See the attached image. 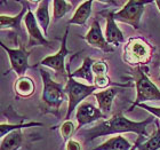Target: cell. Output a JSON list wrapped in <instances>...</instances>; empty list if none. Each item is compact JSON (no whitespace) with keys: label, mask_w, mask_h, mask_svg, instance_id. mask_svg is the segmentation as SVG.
Returning <instances> with one entry per match:
<instances>
[{"label":"cell","mask_w":160,"mask_h":150,"mask_svg":"<svg viewBox=\"0 0 160 150\" xmlns=\"http://www.w3.org/2000/svg\"><path fill=\"white\" fill-rule=\"evenodd\" d=\"M134 146V144H133ZM128 140H126L123 137H113L109 139L108 141L98 146V147L94 148L93 150H130L133 148Z\"/></svg>","instance_id":"9a60e30c"},{"label":"cell","mask_w":160,"mask_h":150,"mask_svg":"<svg viewBox=\"0 0 160 150\" xmlns=\"http://www.w3.org/2000/svg\"><path fill=\"white\" fill-rule=\"evenodd\" d=\"M85 40L89 44L90 46L100 48L103 52H113V48L111 47V45L107 41L105 36H103L101 25L97 21H94L92 23L89 31L87 32V34L85 36Z\"/></svg>","instance_id":"8fae6325"},{"label":"cell","mask_w":160,"mask_h":150,"mask_svg":"<svg viewBox=\"0 0 160 150\" xmlns=\"http://www.w3.org/2000/svg\"><path fill=\"white\" fill-rule=\"evenodd\" d=\"M158 79H159V80H160V76H159V78H158Z\"/></svg>","instance_id":"4dcf8cb0"},{"label":"cell","mask_w":160,"mask_h":150,"mask_svg":"<svg viewBox=\"0 0 160 150\" xmlns=\"http://www.w3.org/2000/svg\"><path fill=\"white\" fill-rule=\"evenodd\" d=\"M23 20H24V23H25V27H27L28 32H29L28 47L39 46V45L49 46L50 41H48L45 38V36L42 34V32L40 30L39 24H38L37 18H36V15L31 12L30 7H29V10H28L27 15H25V17H24Z\"/></svg>","instance_id":"9c48e42d"},{"label":"cell","mask_w":160,"mask_h":150,"mask_svg":"<svg viewBox=\"0 0 160 150\" xmlns=\"http://www.w3.org/2000/svg\"><path fill=\"white\" fill-rule=\"evenodd\" d=\"M92 5H93L92 0H89V1H83L77 8L76 13L73 14V16L71 17V20H69L68 24L85 25L86 21L89 18L90 14H92Z\"/></svg>","instance_id":"e0dca14e"},{"label":"cell","mask_w":160,"mask_h":150,"mask_svg":"<svg viewBox=\"0 0 160 150\" xmlns=\"http://www.w3.org/2000/svg\"><path fill=\"white\" fill-rule=\"evenodd\" d=\"M23 142V137L21 130H16L7 134L1 140L0 150H18Z\"/></svg>","instance_id":"ffe728a7"},{"label":"cell","mask_w":160,"mask_h":150,"mask_svg":"<svg viewBox=\"0 0 160 150\" xmlns=\"http://www.w3.org/2000/svg\"><path fill=\"white\" fill-rule=\"evenodd\" d=\"M153 122V118H148L143 122H133L123 116L121 112L114 113L113 116L98 123L94 127L83 133L85 142H89L100 137L118 133H136L141 137H148V125Z\"/></svg>","instance_id":"6da1fadb"},{"label":"cell","mask_w":160,"mask_h":150,"mask_svg":"<svg viewBox=\"0 0 160 150\" xmlns=\"http://www.w3.org/2000/svg\"><path fill=\"white\" fill-rule=\"evenodd\" d=\"M61 135L63 137V140L65 142L71 140V137L73 135V133L76 132V127H74V124L71 122V120H65L62 126H61Z\"/></svg>","instance_id":"cb8c5ba5"},{"label":"cell","mask_w":160,"mask_h":150,"mask_svg":"<svg viewBox=\"0 0 160 150\" xmlns=\"http://www.w3.org/2000/svg\"><path fill=\"white\" fill-rule=\"evenodd\" d=\"M156 125H157V132L152 135V137L144 143H140L137 150H158L160 149V126L158 122L156 120Z\"/></svg>","instance_id":"44dd1931"},{"label":"cell","mask_w":160,"mask_h":150,"mask_svg":"<svg viewBox=\"0 0 160 150\" xmlns=\"http://www.w3.org/2000/svg\"><path fill=\"white\" fill-rule=\"evenodd\" d=\"M152 47L142 38H130L125 46V61L130 65L140 68L151 60Z\"/></svg>","instance_id":"3957f363"},{"label":"cell","mask_w":160,"mask_h":150,"mask_svg":"<svg viewBox=\"0 0 160 150\" xmlns=\"http://www.w3.org/2000/svg\"><path fill=\"white\" fill-rule=\"evenodd\" d=\"M107 17V29H105V39L110 45L119 46L120 44L125 41V37L119 27L116 23L113 12H108L105 13Z\"/></svg>","instance_id":"7c38bea8"},{"label":"cell","mask_w":160,"mask_h":150,"mask_svg":"<svg viewBox=\"0 0 160 150\" xmlns=\"http://www.w3.org/2000/svg\"><path fill=\"white\" fill-rule=\"evenodd\" d=\"M118 94L117 88H107L101 92H95L93 94L94 96L96 97V101L98 103V108L100 110L103 112V115L107 116L108 112H110L111 108H112V102H113L114 97Z\"/></svg>","instance_id":"5bb4252c"},{"label":"cell","mask_w":160,"mask_h":150,"mask_svg":"<svg viewBox=\"0 0 160 150\" xmlns=\"http://www.w3.org/2000/svg\"><path fill=\"white\" fill-rule=\"evenodd\" d=\"M108 65L104 61H94L93 63V74L94 77L97 76H107Z\"/></svg>","instance_id":"d4e9b609"},{"label":"cell","mask_w":160,"mask_h":150,"mask_svg":"<svg viewBox=\"0 0 160 150\" xmlns=\"http://www.w3.org/2000/svg\"><path fill=\"white\" fill-rule=\"evenodd\" d=\"M33 126H43L42 123H27V124H16V125H10V124H1L0 125V137L1 139L6 137L7 134H9L10 132L16 130H21L23 127H33Z\"/></svg>","instance_id":"603a6c76"},{"label":"cell","mask_w":160,"mask_h":150,"mask_svg":"<svg viewBox=\"0 0 160 150\" xmlns=\"http://www.w3.org/2000/svg\"><path fill=\"white\" fill-rule=\"evenodd\" d=\"M1 47L8 54L12 69L20 77H23L25 71L30 68V65H29V56H30L31 52L25 49V47L23 45H20L18 48L13 49V48L7 47L2 41H1Z\"/></svg>","instance_id":"ba28073f"},{"label":"cell","mask_w":160,"mask_h":150,"mask_svg":"<svg viewBox=\"0 0 160 150\" xmlns=\"http://www.w3.org/2000/svg\"><path fill=\"white\" fill-rule=\"evenodd\" d=\"M68 34H69V30L67 29L65 34H63V38H62V44H61V48L60 50L57 52L56 54L54 55H49V56L45 57L43 60H41L40 64L43 65V67H48L50 69H53L55 71L57 77H61L65 79L67 78V71H65V57L71 54V52L68 49L67 47V38Z\"/></svg>","instance_id":"52a82bcc"},{"label":"cell","mask_w":160,"mask_h":150,"mask_svg":"<svg viewBox=\"0 0 160 150\" xmlns=\"http://www.w3.org/2000/svg\"><path fill=\"white\" fill-rule=\"evenodd\" d=\"M65 150H82L81 149V144L76 140H70L67 142Z\"/></svg>","instance_id":"83f0119b"},{"label":"cell","mask_w":160,"mask_h":150,"mask_svg":"<svg viewBox=\"0 0 160 150\" xmlns=\"http://www.w3.org/2000/svg\"><path fill=\"white\" fill-rule=\"evenodd\" d=\"M53 6H54V21L60 20L61 17H63L65 14L72 10V5H70L65 0H54Z\"/></svg>","instance_id":"7402d4cb"},{"label":"cell","mask_w":160,"mask_h":150,"mask_svg":"<svg viewBox=\"0 0 160 150\" xmlns=\"http://www.w3.org/2000/svg\"><path fill=\"white\" fill-rule=\"evenodd\" d=\"M142 139H144V137H138V139H137V141H136V142H135V144H134V146H133V148H132V149H130V150H136V149H137V147H138V144H140V142H141V140H142Z\"/></svg>","instance_id":"f1b7e54d"},{"label":"cell","mask_w":160,"mask_h":150,"mask_svg":"<svg viewBox=\"0 0 160 150\" xmlns=\"http://www.w3.org/2000/svg\"><path fill=\"white\" fill-rule=\"evenodd\" d=\"M93 63L94 60L90 57H86L83 60L82 65L77 69L76 71H73L72 74L69 72L68 76L72 77V78H80V79H85L86 81H88L89 84H94V74H93Z\"/></svg>","instance_id":"2e32d148"},{"label":"cell","mask_w":160,"mask_h":150,"mask_svg":"<svg viewBox=\"0 0 160 150\" xmlns=\"http://www.w3.org/2000/svg\"><path fill=\"white\" fill-rule=\"evenodd\" d=\"M153 1H143V0H129L126 5L117 13H114V20L130 24L134 29H140V21L144 12L147 3Z\"/></svg>","instance_id":"8992f818"},{"label":"cell","mask_w":160,"mask_h":150,"mask_svg":"<svg viewBox=\"0 0 160 150\" xmlns=\"http://www.w3.org/2000/svg\"><path fill=\"white\" fill-rule=\"evenodd\" d=\"M154 3L157 5L158 9H159V12H160V0H157V1H154Z\"/></svg>","instance_id":"f546056e"},{"label":"cell","mask_w":160,"mask_h":150,"mask_svg":"<svg viewBox=\"0 0 160 150\" xmlns=\"http://www.w3.org/2000/svg\"><path fill=\"white\" fill-rule=\"evenodd\" d=\"M105 115L100 110V108H96L92 103H87V102H82L77 109V113H76V118L78 122V126L76 127V132L79 131L80 128L87 124H90L93 122L101 119V118H105Z\"/></svg>","instance_id":"30bf717a"},{"label":"cell","mask_w":160,"mask_h":150,"mask_svg":"<svg viewBox=\"0 0 160 150\" xmlns=\"http://www.w3.org/2000/svg\"><path fill=\"white\" fill-rule=\"evenodd\" d=\"M98 90L95 85H85L79 81H76L74 78L68 76L67 84H65V93L69 99V104H68V110L65 120H70V117L74 109L77 108L78 104H81L82 101L87 96L95 93V91Z\"/></svg>","instance_id":"277c9868"},{"label":"cell","mask_w":160,"mask_h":150,"mask_svg":"<svg viewBox=\"0 0 160 150\" xmlns=\"http://www.w3.org/2000/svg\"><path fill=\"white\" fill-rule=\"evenodd\" d=\"M135 86H136L137 96L133 106L130 107L129 111L147 101H160V91L149 79V77L144 74L142 67L135 68Z\"/></svg>","instance_id":"5b68a950"},{"label":"cell","mask_w":160,"mask_h":150,"mask_svg":"<svg viewBox=\"0 0 160 150\" xmlns=\"http://www.w3.org/2000/svg\"><path fill=\"white\" fill-rule=\"evenodd\" d=\"M20 3H22L23 7H22V10L17 14L16 16H6V15L0 16L1 30H3V29H13L16 32L21 34V21L27 15L28 10H29V6H28L27 1H20Z\"/></svg>","instance_id":"4fadbf2b"},{"label":"cell","mask_w":160,"mask_h":150,"mask_svg":"<svg viewBox=\"0 0 160 150\" xmlns=\"http://www.w3.org/2000/svg\"><path fill=\"white\" fill-rule=\"evenodd\" d=\"M138 107L143 108V109H145L147 111H149L150 113H152L154 117H157V118H159L160 119V108H156V107H150V106H148V104L145 103H142L140 104Z\"/></svg>","instance_id":"4316f807"},{"label":"cell","mask_w":160,"mask_h":150,"mask_svg":"<svg viewBox=\"0 0 160 150\" xmlns=\"http://www.w3.org/2000/svg\"><path fill=\"white\" fill-rule=\"evenodd\" d=\"M15 94L20 97H29L34 93L36 86H34L33 80L29 77H20L16 80V83L14 85Z\"/></svg>","instance_id":"ac0fdd59"},{"label":"cell","mask_w":160,"mask_h":150,"mask_svg":"<svg viewBox=\"0 0 160 150\" xmlns=\"http://www.w3.org/2000/svg\"><path fill=\"white\" fill-rule=\"evenodd\" d=\"M39 72L43 84L40 109L43 113H52L60 118L61 106L63 104L64 101L69 100L65 93V86L62 83L55 81L49 72L42 68L39 70Z\"/></svg>","instance_id":"7a4b0ae2"},{"label":"cell","mask_w":160,"mask_h":150,"mask_svg":"<svg viewBox=\"0 0 160 150\" xmlns=\"http://www.w3.org/2000/svg\"><path fill=\"white\" fill-rule=\"evenodd\" d=\"M48 6H49V1H48V0L39 1V6H38L37 10H36V14H34V15H36V18H37V21H38V24H39V27L42 29L45 36H47L48 25H49V22H50Z\"/></svg>","instance_id":"d6986e66"},{"label":"cell","mask_w":160,"mask_h":150,"mask_svg":"<svg viewBox=\"0 0 160 150\" xmlns=\"http://www.w3.org/2000/svg\"><path fill=\"white\" fill-rule=\"evenodd\" d=\"M111 84L110 78L107 76H97L94 78V85L97 87V88H105Z\"/></svg>","instance_id":"484cf974"}]
</instances>
